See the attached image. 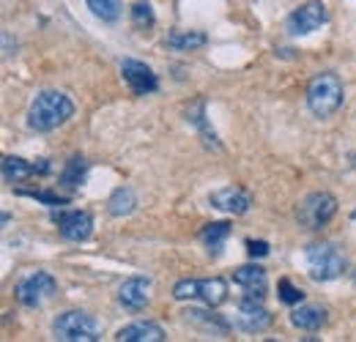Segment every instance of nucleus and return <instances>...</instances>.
<instances>
[{"mask_svg": "<svg viewBox=\"0 0 356 342\" xmlns=\"http://www.w3.org/2000/svg\"><path fill=\"white\" fill-rule=\"evenodd\" d=\"M74 115V101L60 90H42L28 107V127L33 131H55Z\"/></svg>", "mask_w": 356, "mask_h": 342, "instance_id": "obj_1", "label": "nucleus"}, {"mask_svg": "<svg viewBox=\"0 0 356 342\" xmlns=\"http://www.w3.org/2000/svg\"><path fill=\"white\" fill-rule=\"evenodd\" d=\"M346 101V88L343 80L334 72H321L315 74L307 86V107L315 118H329L334 115Z\"/></svg>", "mask_w": 356, "mask_h": 342, "instance_id": "obj_2", "label": "nucleus"}, {"mask_svg": "<svg viewBox=\"0 0 356 342\" xmlns=\"http://www.w3.org/2000/svg\"><path fill=\"white\" fill-rule=\"evenodd\" d=\"M52 334L60 342H96L102 340V323L83 309H69L52 320Z\"/></svg>", "mask_w": 356, "mask_h": 342, "instance_id": "obj_3", "label": "nucleus"}, {"mask_svg": "<svg viewBox=\"0 0 356 342\" xmlns=\"http://www.w3.org/2000/svg\"><path fill=\"white\" fill-rule=\"evenodd\" d=\"M307 263V274L315 282H332L346 271V257L340 255V250L329 241H315L305 252Z\"/></svg>", "mask_w": 356, "mask_h": 342, "instance_id": "obj_4", "label": "nucleus"}, {"mask_svg": "<svg viewBox=\"0 0 356 342\" xmlns=\"http://www.w3.org/2000/svg\"><path fill=\"white\" fill-rule=\"evenodd\" d=\"M173 299H200L209 307H220L227 299V282L222 277H211V279H181L173 285Z\"/></svg>", "mask_w": 356, "mask_h": 342, "instance_id": "obj_5", "label": "nucleus"}, {"mask_svg": "<svg viewBox=\"0 0 356 342\" xmlns=\"http://www.w3.org/2000/svg\"><path fill=\"white\" fill-rule=\"evenodd\" d=\"M334 214H337V200L329 192H312L296 209L299 225L307 230H321L323 225H329L334 219Z\"/></svg>", "mask_w": 356, "mask_h": 342, "instance_id": "obj_6", "label": "nucleus"}, {"mask_svg": "<svg viewBox=\"0 0 356 342\" xmlns=\"http://www.w3.org/2000/svg\"><path fill=\"white\" fill-rule=\"evenodd\" d=\"M55 291H58L55 277H52V274H47V271H36V274L25 277V279L17 285V301H19L22 307L36 309V307H42L44 301L52 299V296H55Z\"/></svg>", "mask_w": 356, "mask_h": 342, "instance_id": "obj_7", "label": "nucleus"}, {"mask_svg": "<svg viewBox=\"0 0 356 342\" xmlns=\"http://www.w3.org/2000/svg\"><path fill=\"white\" fill-rule=\"evenodd\" d=\"M329 22V11L321 0H307L302 3L291 17H288V31L293 36H307L312 31H318L321 25Z\"/></svg>", "mask_w": 356, "mask_h": 342, "instance_id": "obj_8", "label": "nucleus"}, {"mask_svg": "<svg viewBox=\"0 0 356 342\" xmlns=\"http://www.w3.org/2000/svg\"><path fill=\"white\" fill-rule=\"evenodd\" d=\"M261 301L264 299H250V296L241 299L238 312H236V323H238L241 332H247V334H261V332H266L268 326L274 323L271 312H268Z\"/></svg>", "mask_w": 356, "mask_h": 342, "instance_id": "obj_9", "label": "nucleus"}, {"mask_svg": "<svg viewBox=\"0 0 356 342\" xmlns=\"http://www.w3.org/2000/svg\"><path fill=\"white\" fill-rule=\"evenodd\" d=\"M52 219H55L60 236L69 241H88L93 233V216L88 211H63V214H55Z\"/></svg>", "mask_w": 356, "mask_h": 342, "instance_id": "obj_10", "label": "nucleus"}, {"mask_svg": "<svg viewBox=\"0 0 356 342\" xmlns=\"http://www.w3.org/2000/svg\"><path fill=\"white\" fill-rule=\"evenodd\" d=\"M121 74H124V80H127V86L132 88V93L137 96H145V93H154L156 88H159V80H156V74H154V69L151 66H145L143 60H124L121 63Z\"/></svg>", "mask_w": 356, "mask_h": 342, "instance_id": "obj_11", "label": "nucleus"}, {"mask_svg": "<svg viewBox=\"0 0 356 342\" xmlns=\"http://www.w3.org/2000/svg\"><path fill=\"white\" fill-rule=\"evenodd\" d=\"M209 203H211L214 209L225 211V214L241 216L252 209V195H250L247 189H241V186H225V189L214 192V195L209 197Z\"/></svg>", "mask_w": 356, "mask_h": 342, "instance_id": "obj_12", "label": "nucleus"}, {"mask_svg": "<svg viewBox=\"0 0 356 342\" xmlns=\"http://www.w3.org/2000/svg\"><path fill=\"white\" fill-rule=\"evenodd\" d=\"M233 282L244 291V296H250V299H266V291H268L266 268H261V266H241V268L233 271Z\"/></svg>", "mask_w": 356, "mask_h": 342, "instance_id": "obj_13", "label": "nucleus"}, {"mask_svg": "<svg viewBox=\"0 0 356 342\" xmlns=\"http://www.w3.org/2000/svg\"><path fill=\"white\" fill-rule=\"evenodd\" d=\"M118 301L129 312H140L151 301V279L148 277H132L118 288Z\"/></svg>", "mask_w": 356, "mask_h": 342, "instance_id": "obj_14", "label": "nucleus"}, {"mask_svg": "<svg viewBox=\"0 0 356 342\" xmlns=\"http://www.w3.org/2000/svg\"><path fill=\"white\" fill-rule=\"evenodd\" d=\"M44 172H49L47 159H39V165L25 162V159H19V156H6V159H3V178H6L8 184H19V181H28L31 175H44Z\"/></svg>", "mask_w": 356, "mask_h": 342, "instance_id": "obj_15", "label": "nucleus"}, {"mask_svg": "<svg viewBox=\"0 0 356 342\" xmlns=\"http://www.w3.org/2000/svg\"><path fill=\"white\" fill-rule=\"evenodd\" d=\"M115 340H121V342H162V340H168V337H165V329H162L159 323H154V320H137V323L124 326V329L118 332Z\"/></svg>", "mask_w": 356, "mask_h": 342, "instance_id": "obj_16", "label": "nucleus"}, {"mask_svg": "<svg viewBox=\"0 0 356 342\" xmlns=\"http://www.w3.org/2000/svg\"><path fill=\"white\" fill-rule=\"evenodd\" d=\"M291 323L305 332H318L326 326V309L318 304H296V309L291 312Z\"/></svg>", "mask_w": 356, "mask_h": 342, "instance_id": "obj_17", "label": "nucleus"}, {"mask_svg": "<svg viewBox=\"0 0 356 342\" xmlns=\"http://www.w3.org/2000/svg\"><path fill=\"white\" fill-rule=\"evenodd\" d=\"M184 318H186V323H195V326H200L203 332H211V334H227V320H222L220 315H214V312H206V309H186L184 312Z\"/></svg>", "mask_w": 356, "mask_h": 342, "instance_id": "obj_18", "label": "nucleus"}, {"mask_svg": "<svg viewBox=\"0 0 356 342\" xmlns=\"http://www.w3.org/2000/svg\"><path fill=\"white\" fill-rule=\"evenodd\" d=\"M227 236H230V225L227 222H211V225H206L200 230V241H203V247L211 255H220V250H222V244L227 241Z\"/></svg>", "mask_w": 356, "mask_h": 342, "instance_id": "obj_19", "label": "nucleus"}, {"mask_svg": "<svg viewBox=\"0 0 356 342\" xmlns=\"http://www.w3.org/2000/svg\"><path fill=\"white\" fill-rule=\"evenodd\" d=\"M206 33H200V31H173V33H168V47H173V49H181V52H192V49H200V47H206Z\"/></svg>", "mask_w": 356, "mask_h": 342, "instance_id": "obj_20", "label": "nucleus"}, {"mask_svg": "<svg viewBox=\"0 0 356 342\" xmlns=\"http://www.w3.org/2000/svg\"><path fill=\"white\" fill-rule=\"evenodd\" d=\"M134 206H137V195H134V189H129V186L115 189L113 197L107 200V211L113 216H129L134 211Z\"/></svg>", "mask_w": 356, "mask_h": 342, "instance_id": "obj_21", "label": "nucleus"}, {"mask_svg": "<svg viewBox=\"0 0 356 342\" xmlns=\"http://www.w3.org/2000/svg\"><path fill=\"white\" fill-rule=\"evenodd\" d=\"M86 172H88V162H86L83 156H72V159L66 162L63 172H60V186H66V189H77V186H83Z\"/></svg>", "mask_w": 356, "mask_h": 342, "instance_id": "obj_22", "label": "nucleus"}, {"mask_svg": "<svg viewBox=\"0 0 356 342\" xmlns=\"http://www.w3.org/2000/svg\"><path fill=\"white\" fill-rule=\"evenodd\" d=\"M88 8L102 19V22H115L124 11L121 0H88Z\"/></svg>", "mask_w": 356, "mask_h": 342, "instance_id": "obj_23", "label": "nucleus"}, {"mask_svg": "<svg viewBox=\"0 0 356 342\" xmlns=\"http://www.w3.org/2000/svg\"><path fill=\"white\" fill-rule=\"evenodd\" d=\"M154 22H156L154 6L145 3V0H137V3L132 6V28H137V31H148V28H154Z\"/></svg>", "mask_w": 356, "mask_h": 342, "instance_id": "obj_24", "label": "nucleus"}, {"mask_svg": "<svg viewBox=\"0 0 356 342\" xmlns=\"http://www.w3.org/2000/svg\"><path fill=\"white\" fill-rule=\"evenodd\" d=\"M277 291H280V301H282V304H302V299H305L302 288H296L291 279H280Z\"/></svg>", "mask_w": 356, "mask_h": 342, "instance_id": "obj_25", "label": "nucleus"}, {"mask_svg": "<svg viewBox=\"0 0 356 342\" xmlns=\"http://www.w3.org/2000/svg\"><path fill=\"white\" fill-rule=\"evenodd\" d=\"M19 195H28V197H36L47 206H66L69 197H60V195H49V192H19Z\"/></svg>", "mask_w": 356, "mask_h": 342, "instance_id": "obj_26", "label": "nucleus"}, {"mask_svg": "<svg viewBox=\"0 0 356 342\" xmlns=\"http://www.w3.org/2000/svg\"><path fill=\"white\" fill-rule=\"evenodd\" d=\"M247 252H250L252 257H266L268 244L266 241H247Z\"/></svg>", "mask_w": 356, "mask_h": 342, "instance_id": "obj_27", "label": "nucleus"}, {"mask_svg": "<svg viewBox=\"0 0 356 342\" xmlns=\"http://www.w3.org/2000/svg\"><path fill=\"white\" fill-rule=\"evenodd\" d=\"M354 279H356V271H354Z\"/></svg>", "mask_w": 356, "mask_h": 342, "instance_id": "obj_28", "label": "nucleus"}, {"mask_svg": "<svg viewBox=\"0 0 356 342\" xmlns=\"http://www.w3.org/2000/svg\"><path fill=\"white\" fill-rule=\"evenodd\" d=\"M354 219H356V211H354Z\"/></svg>", "mask_w": 356, "mask_h": 342, "instance_id": "obj_29", "label": "nucleus"}]
</instances>
